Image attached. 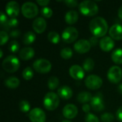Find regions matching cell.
<instances>
[{"mask_svg": "<svg viewBox=\"0 0 122 122\" xmlns=\"http://www.w3.org/2000/svg\"><path fill=\"white\" fill-rule=\"evenodd\" d=\"M89 29L94 36L97 38L102 37L108 31V24L103 17L98 16L90 21Z\"/></svg>", "mask_w": 122, "mask_h": 122, "instance_id": "obj_1", "label": "cell"}, {"mask_svg": "<svg viewBox=\"0 0 122 122\" xmlns=\"http://www.w3.org/2000/svg\"><path fill=\"white\" fill-rule=\"evenodd\" d=\"M91 107L95 112H101L104 109V104L102 99V96L97 94L92 97L91 102Z\"/></svg>", "mask_w": 122, "mask_h": 122, "instance_id": "obj_14", "label": "cell"}, {"mask_svg": "<svg viewBox=\"0 0 122 122\" xmlns=\"http://www.w3.org/2000/svg\"><path fill=\"white\" fill-rule=\"evenodd\" d=\"M61 122H71V121H69V120H64V121H62Z\"/></svg>", "mask_w": 122, "mask_h": 122, "instance_id": "obj_48", "label": "cell"}, {"mask_svg": "<svg viewBox=\"0 0 122 122\" xmlns=\"http://www.w3.org/2000/svg\"><path fill=\"white\" fill-rule=\"evenodd\" d=\"M79 36V32L76 28L69 26L66 27L62 32L61 38L63 41L66 43L70 44L76 40Z\"/></svg>", "mask_w": 122, "mask_h": 122, "instance_id": "obj_7", "label": "cell"}, {"mask_svg": "<svg viewBox=\"0 0 122 122\" xmlns=\"http://www.w3.org/2000/svg\"><path fill=\"white\" fill-rule=\"evenodd\" d=\"M85 84L88 89L92 90H96L101 88L103 84V81L102 78L99 76L92 74L86 78Z\"/></svg>", "mask_w": 122, "mask_h": 122, "instance_id": "obj_8", "label": "cell"}, {"mask_svg": "<svg viewBox=\"0 0 122 122\" xmlns=\"http://www.w3.org/2000/svg\"><path fill=\"white\" fill-rule=\"evenodd\" d=\"M19 109L22 112H28L30 110V104L27 101H21L19 103Z\"/></svg>", "mask_w": 122, "mask_h": 122, "instance_id": "obj_32", "label": "cell"}, {"mask_svg": "<svg viewBox=\"0 0 122 122\" xmlns=\"http://www.w3.org/2000/svg\"><path fill=\"white\" fill-rule=\"evenodd\" d=\"M85 122H99V120L94 114L88 113L85 117Z\"/></svg>", "mask_w": 122, "mask_h": 122, "instance_id": "obj_36", "label": "cell"}, {"mask_svg": "<svg viewBox=\"0 0 122 122\" xmlns=\"http://www.w3.org/2000/svg\"><path fill=\"white\" fill-rule=\"evenodd\" d=\"M59 85V79L56 76H51L48 80V87L50 90L56 89Z\"/></svg>", "mask_w": 122, "mask_h": 122, "instance_id": "obj_27", "label": "cell"}, {"mask_svg": "<svg viewBox=\"0 0 122 122\" xmlns=\"http://www.w3.org/2000/svg\"><path fill=\"white\" fill-rule=\"evenodd\" d=\"M9 49L10 51H11L13 53L17 52L19 49V44L18 43V41L16 40L11 41L9 44Z\"/></svg>", "mask_w": 122, "mask_h": 122, "instance_id": "obj_31", "label": "cell"}, {"mask_svg": "<svg viewBox=\"0 0 122 122\" xmlns=\"http://www.w3.org/2000/svg\"><path fill=\"white\" fill-rule=\"evenodd\" d=\"M107 78L109 81L114 84L120 82L122 79V70L118 66H112L107 73Z\"/></svg>", "mask_w": 122, "mask_h": 122, "instance_id": "obj_9", "label": "cell"}, {"mask_svg": "<svg viewBox=\"0 0 122 122\" xmlns=\"http://www.w3.org/2000/svg\"><path fill=\"white\" fill-rule=\"evenodd\" d=\"M29 117L31 122H45L46 121V114L44 112L39 108L31 109L29 114Z\"/></svg>", "mask_w": 122, "mask_h": 122, "instance_id": "obj_10", "label": "cell"}, {"mask_svg": "<svg viewBox=\"0 0 122 122\" xmlns=\"http://www.w3.org/2000/svg\"><path fill=\"white\" fill-rule=\"evenodd\" d=\"M41 15L44 16V17H46V18H50L52 14H53V11H52V9H50L49 7H44L43 9H41Z\"/></svg>", "mask_w": 122, "mask_h": 122, "instance_id": "obj_35", "label": "cell"}, {"mask_svg": "<svg viewBox=\"0 0 122 122\" xmlns=\"http://www.w3.org/2000/svg\"><path fill=\"white\" fill-rule=\"evenodd\" d=\"M74 47L77 53L84 54V53H87L90 50L92 45L88 40L80 39L74 44Z\"/></svg>", "mask_w": 122, "mask_h": 122, "instance_id": "obj_11", "label": "cell"}, {"mask_svg": "<svg viewBox=\"0 0 122 122\" xmlns=\"http://www.w3.org/2000/svg\"><path fill=\"white\" fill-rule=\"evenodd\" d=\"M21 34V32L19 30L15 29H13L11 32H10V36L11 37H13V38H16V37H18Z\"/></svg>", "mask_w": 122, "mask_h": 122, "instance_id": "obj_40", "label": "cell"}, {"mask_svg": "<svg viewBox=\"0 0 122 122\" xmlns=\"http://www.w3.org/2000/svg\"><path fill=\"white\" fill-rule=\"evenodd\" d=\"M99 46L102 50L105 52H108L114 47V41L112 38L109 36H104L100 40Z\"/></svg>", "mask_w": 122, "mask_h": 122, "instance_id": "obj_17", "label": "cell"}, {"mask_svg": "<svg viewBox=\"0 0 122 122\" xmlns=\"http://www.w3.org/2000/svg\"><path fill=\"white\" fill-rule=\"evenodd\" d=\"M82 110L85 112V113H89L90 110H91V106L88 104H84L82 107Z\"/></svg>", "mask_w": 122, "mask_h": 122, "instance_id": "obj_44", "label": "cell"}, {"mask_svg": "<svg viewBox=\"0 0 122 122\" xmlns=\"http://www.w3.org/2000/svg\"><path fill=\"white\" fill-rule=\"evenodd\" d=\"M117 89H118V92H119L121 94H122V84H120L118 86Z\"/></svg>", "mask_w": 122, "mask_h": 122, "instance_id": "obj_46", "label": "cell"}, {"mask_svg": "<svg viewBox=\"0 0 122 122\" xmlns=\"http://www.w3.org/2000/svg\"><path fill=\"white\" fill-rule=\"evenodd\" d=\"M35 52L34 50L31 48V47H24L23 48L20 52H19V57L22 59V60H29L31 59V58H33V56H34Z\"/></svg>", "mask_w": 122, "mask_h": 122, "instance_id": "obj_20", "label": "cell"}, {"mask_svg": "<svg viewBox=\"0 0 122 122\" xmlns=\"http://www.w3.org/2000/svg\"><path fill=\"white\" fill-rule=\"evenodd\" d=\"M19 24V21L16 18H11L8 20V22L6 24V27L4 28V29H9V28H15L18 26Z\"/></svg>", "mask_w": 122, "mask_h": 122, "instance_id": "obj_33", "label": "cell"}, {"mask_svg": "<svg viewBox=\"0 0 122 122\" xmlns=\"http://www.w3.org/2000/svg\"><path fill=\"white\" fill-rule=\"evenodd\" d=\"M92 95L91 93L87 92H82L79 93L77 96V100L79 102L82 103V104H86L89 102H91L92 99Z\"/></svg>", "mask_w": 122, "mask_h": 122, "instance_id": "obj_23", "label": "cell"}, {"mask_svg": "<svg viewBox=\"0 0 122 122\" xmlns=\"http://www.w3.org/2000/svg\"><path fill=\"white\" fill-rule=\"evenodd\" d=\"M19 66V60L15 56H9L6 57L2 61L3 69L9 73H14L16 71Z\"/></svg>", "mask_w": 122, "mask_h": 122, "instance_id": "obj_4", "label": "cell"}, {"mask_svg": "<svg viewBox=\"0 0 122 122\" xmlns=\"http://www.w3.org/2000/svg\"><path fill=\"white\" fill-rule=\"evenodd\" d=\"M79 19V14L77 11L71 10L69 11L65 15V21L68 24H75Z\"/></svg>", "mask_w": 122, "mask_h": 122, "instance_id": "obj_21", "label": "cell"}, {"mask_svg": "<svg viewBox=\"0 0 122 122\" xmlns=\"http://www.w3.org/2000/svg\"><path fill=\"white\" fill-rule=\"evenodd\" d=\"M48 39L53 44H57L60 41V36L58 33L55 31H51L48 34Z\"/></svg>", "mask_w": 122, "mask_h": 122, "instance_id": "obj_30", "label": "cell"}, {"mask_svg": "<svg viewBox=\"0 0 122 122\" xmlns=\"http://www.w3.org/2000/svg\"><path fill=\"white\" fill-rule=\"evenodd\" d=\"M36 2L40 6H43L44 7H46V6H47L49 4V0H37Z\"/></svg>", "mask_w": 122, "mask_h": 122, "instance_id": "obj_43", "label": "cell"}, {"mask_svg": "<svg viewBox=\"0 0 122 122\" xmlns=\"http://www.w3.org/2000/svg\"><path fill=\"white\" fill-rule=\"evenodd\" d=\"M0 38H1V40H0V44L1 46H3L4 44H5L8 40H9V35L7 34V33L4 31H1L0 32Z\"/></svg>", "mask_w": 122, "mask_h": 122, "instance_id": "obj_37", "label": "cell"}, {"mask_svg": "<svg viewBox=\"0 0 122 122\" xmlns=\"http://www.w3.org/2000/svg\"><path fill=\"white\" fill-rule=\"evenodd\" d=\"M94 61L92 58H87L84 60L83 63V69L85 71L90 72L94 69Z\"/></svg>", "mask_w": 122, "mask_h": 122, "instance_id": "obj_26", "label": "cell"}, {"mask_svg": "<svg viewBox=\"0 0 122 122\" xmlns=\"http://www.w3.org/2000/svg\"><path fill=\"white\" fill-rule=\"evenodd\" d=\"M36 39V35L32 31H27L25 33L22 38V41L24 44L28 45L32 44Z\"/></svg>", "mask_w": 122, "mask_h": 122, "instance_id": "obj_24", "label": "cell"}, {"mask_svg": "<svg viewBox=\"0 0 122 122\" xmlns=\"http://www.w3.org/2000/svg\"><path fill=\"white\" fill-rule=\"evenodd\" d=\"M116 116H117V118L119 121L122 122V106L118 109L117 114H116Z\"/></svg>", "mask_w": 122, "mask_h": 122, "instance_id": "obj_42", "label": "cell"}, {"mask_svg": "<svg viewBox=\"0 0 122 122\" xmlns=\"http://www.w3.org/2000/svg\"><path fill=\"white\" fill-rule=\"evenodd\" d=\"M118 16H119V17L122 20V5L120 6V8L119 9V11H118Z\"/></svg>", "mask_w": 122, "mask_h": 122, "instance_id": "obj_45", "label": "cell"}, {"mask_svg": "<svg viewBox=\"0 0 122 122\" xmlns=\"http://www.w3.org/2000/svg\"><path fill=\"white\" fill-rule=\"evenodd\" d=\"M33 29L38 34L43 33L46 28V21L42 17H38L34 19L32 24Z\"/></svg>", "mask_w": 122, "mask_h": 122, "instance_id": "obj_16", "label": "cell"}, {"mask_svg": "<svg viewBox=\"0 0 122 122\" xmlns=\"http://www.w3.org/2000/svg\"><path fill=\"white\" fill-rule=\"evenodd\" d=\"M8 19L6 16V14L3 12V11H1L0 12V24L1 26H2V28H5L6 26V24L8 22Z\"/></svg>", "mask_w": 122, "mask_h": 122, "instance_id": "obj_38", "label": "cell"}, {"mask_svg": "<svg viewBox=\"0 0 122 122\" xmlns=\"http://www.w3.org/2000/svg\"><path fill=\"white\" fill-rule=\"evenodd\" d=\"M0 54H1V56H0V58H1V57L3 56V51H2V50H1V49L0 50Z\"/></svg>", "mask_w": 122, "mask_h": 122, "instance_id": "obj_47", "label": "cell"}, {"mask_svg": "<svg viewBox=\"0 0 122 122\" xmlns=\"http://www.w3.org/2000/svg\"><path fill=\"white\" fill-rule=\"evenodd\" d=\"M109 34L113 39L122 40V25L119 24H114L109 29Z\"/></svg>", "mask_w": 122, "mask_h": 122, "instance_id": "obj_18", "label": "cell"}, {"mask_svg": "<svg viewBox=\"0 0 122 122\" xmlns=\"http://www.w3.org/2000/svg\"><path fill=\"white\" fill-rule=\"evenodd\" d=\"M21 13L24 17L32 19L39 14V9L36 4L33 2H26L21 6Z\"/></svg>", "mask_w": 122, "mask_h": 122, "instance_id": "obj_5", "label": "cell"}, {"mask_svg": "<svg viewBox=\"0 0 122 122\" xmlns=\"http://www.w3.org/2000/svg\"><path fill=\"white\" fill-rule=\"evenodd\" d=\"M20 84L19 79L14 76H10L4 81V85L9 89H16Z\"/></svg>", "mask_w": 122, "mask_h": 122, "instance_id": "obj_22", "label": "cell"}, {"mask_svg": "<svg viewBox=\"0 0 122 122\" xmlns=\"http://www.w3.org/2000/svg\"><path fill=\"white\" fill-rule=\"evenodd\" d=\"M60 54H61V56L63 59H69L73 56V51H72V50L70 48L66 47V48H64L63 49H61Z\"/></svg>", "mask_w": 122, "mask_h": 122, "instance_id": "obj_28", "label": "cell"}, {"mask_svg": "<svg viewBox=\"0 0 122 122\" xmlns=\"http://www.w3.org/2000/svg\"><path fill=\"white\" fill-rule=\"evenodd\" d=\"M79 11L84 16H92L98 13L99 7L97 4L92 1H83L79 5Z\"/></svg>", "mask_w": 122, "mask_h": 122, "instance_id": "obj_2", "label": "cell"}, {"mask_svg": "<svg viewBox=\"0 0 122 122\" xmlns=\"http://www.w3.org/2000/svg\"><path fill=\"white\" fill-rule=\"evenodd\" d=\"M64 3L66 4L67 6L71 7V8L75 7L78 5V2L76 0H66V1H64Z\"/></svg>", "mask_w": 122, "mask_h": 122, "instance_id": "obj_39", "label": "cell"}, {"mask_svg": "<svg viewBox=\"0 0 122 122\" xmlns=\"http://www.w3.org/2000/svg\"><path fill=\"white\" fill-rule=\"evenodd\" d=\"M6 12L11 18H15L19 14V6L16 1H11L7 3L5 7Z\"/></svg>", "mask_w": 122, "mask_h": 122, "instance_id": "obj_12", "label": "cell"}, {"mask_svg": "<svg viewBox=\"0 0 122 122\" xmlns=\"http://www.w3.org/2000/svg\"><path fill=\"white\" fill-rule=\"evenodd\" d=\"M59 97L54 92H48L44 99V107L49 111H54L59 107Z\"/></svg>", "mask_w": 122, "mask_h": 122, "instance_id": "obj_3", "label": "cell"}, {"mask_svg": "<svg viewBox=\"0 0 122 122\" xmlns=\"http://www.w3.org/2000/svg\"><path fill=\"white\" fill-rule=\"evenodd\" d=\"M114 117L112 113H104L101 116V119L103 122H112Z\"/></svg>", "mask_w": 122, "mask_h": 122, "instance_id": "obj_34", "label": "cell"}, {"mask_svg": "<svg viewBox=\"0 0 122 122\" xmlns=\"http://www.w3.org/2000/svg\"><path fill=\"white\" fill-rule=\"evenodd\" d=\"M62 113L65 118L68 119H72L76 117L78 114V109L74 104H69L64 107Z\"/></svg>", "mask_w": 122, "mask_h": 122, "instance_id": "obj_13", "label": "cell"}, {"mask_svg": "<svg viewBox=\"0 0 122 122\" xmlns=\"http://www.w3.org/2000/svg\"><path fill=\"white\" fill-rule=\"evenodd\" d=\"M33 67L36 71L41 74H45L48 73L51 69V64L46 59H39L34 62Z\"/></svg>", "mask_w": 122, "mask_h": 122, "instance_id": "obj_6", "label": "cell"}, {"mask_svg": "<svg viewBox=\"0 0 122 122\" xmlns=\"http://www.w3.org/2000/svg\"><path fill=\"white\" fill-rule=\"evenodd\" d=\"M112 61L117 64H122V49H117L114 50L112 54Z\"/></svg>", "mask_w": 122, "mask_h": 122, "instance_id": "obj_25", "label": "cell"}, {"mask_svg": "<svg viewBox=\"0 0 122 122\" xmlns=\"http://www.w3.org/2000/svg\"><path fill=\"white\" fill-rule=\"evenodd\" d=\"M22 76L26 81H29V80L33 78V76H34V71H33L31 67L25 68L24 70L22 72Z\"/></svg>", "mask_w": 122, "mask_h": 122, "instance_id": "obj_29", "label": "cell"}, {"mask_svg": "<svg viewBox=\"0 0 122 122\" xmlns=\"http://www.w3.org/2000/svg\"><path fill=\"white\" fill-rule=\"evenodd\" d=\"M58 96L65 100L69 99L73 96L72 89L66 85L62 86L58 89Z\"/></svg>", "mask_w": 122, "mask_h": 122, "instance_id": "obj_19", "label": "cell"}, {"mask_svg": "<svg viewBox=\"0 0 122 122\" xmlns=\"http://www.w3.org/2000/svg\"><path fill=\"white\" fill-rule=\"evenodd\" d=\"M89 41L90 42L92 46H95L98 44V38L96 37V36H93L90 37Z\"/></svg>", "mask_w": 122, "mask_h": 122, "instance_id": "obj_41", "label": "cell"}, {"mask_svg": "<svg viewBox=\"0 0 122 122\" xmlns=\"http://www.w3.org/2000/svg\"><path fill=\"white\" fill-rule=\"evenodd\" d=\"M69 74L73 79L81 80L84 77V70L79 65H73L69 69Z\"/></svg>", "mask_w": 122, "mask_h": 122, "instance_id": "obj_15", "label": "cell"}]
</instances>
